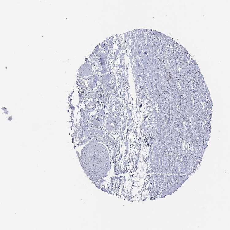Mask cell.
<instances>
[{
  "label": "cell",
  "mask_w": 230,
  "mask_h": 230,
  "mask_svg": "<svg viewBox=\"0 0 230 230\" xmlns=\"http://www.w3.org/2000/svg\"><path fill=\"white\" fill-rule=\"evenodd\" d=\"M80 161L86 174L94 179L104 176L109 170L108 151L104 146L98 143H91L85 147L82 151Z\"/></svg>",
  "instance_id": "cell-1"
}]
</instances>
